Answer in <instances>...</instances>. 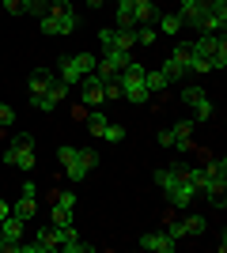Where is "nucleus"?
Listing matches in <instances>:
<instances>
[{
  "mask_svg": "<svg viewBox=\"0 0 227 253\" xmlns=\"http://www.w3.org/2000/svg\"><path fill=\"white\" fill-rule=\"evenodd\" d=\"M178 223H182L185 238H201V234L208 231V219H205V215H185V219H178Z\"/></svg>",
  "mask_w": 227,
  "mask_h": 253,
  "instance_id": "nucleus-16",
  "label": "nucleus"
},
{
  "mask_svg": "<svg viewBox=\"0 0 227 253\" xmlns=\"http://www.w3.org/2000/svg\"><path fill=\"white\" fill-rule=\"evenodd\" d=\"M178 178H182V174H178V170H174V167H163V170H155V185H159L163 193L171 189V185H174V181H178Z\"/></svg>",
  "mask_w": 227,
  "mask_h": 253,
  "instance_id": "nucleus-23",
  "label": "nucleus"
},
{
  "mask_svg": "<svg viewBox=\"0 0 227 253\" xmlns=\"http://www.w3.org/2000/svg\"><path fill=\"white\" fill-rule=\"evenodd\" d=\"M133 45H136V31H118V27H114V42H110V49H125V53H129Z\"/></svg>",
  "mask_w": 227,
  "mask_h": 253,
  "instance_id": "nucleus-21",
  "label": "nucleus"
},
{
  "mask_svg": "<svg viewBox=\"0 0 227 253\" xmlns=\"http://www.w3.org/2000/svg\"><path fill=\"white\" fill-rule=\"evenodd\" d=\"M45 11H49L45 0H23V15H34V19H38V15H45Z\"/></svg>",
  "mask_w": 227,
  "mask_h": 253,
  "instance_id": "nucleus-26",
  "label": "nucleus"
},
{
  "mask_svg": "<svg viewBox=\"0 0 227 253\" xmlns=\"http://www.w3.org/2000/svg\"><path fill=\"white\" fill-rule=\"evenodd\" d=\"M212 114H216V106H212V98H201V102H193V121H212Z\"/></svg>",
  "mask_w": 227,
  "mask_h": 253,
  "instance_id": "nucleus-24",
  "label": "nucleus"
},
{
  "mask_svg": "<svg viewBox=\"0 0 227 253\" xmlns=\"http://www.w3.org/2000/svg\"><path fill=\"white\" fill-rule=\"evenodd\" d=\"M159 148H171L174 151V132H171V128H159Z\"/></svg>",
  "mask_w": 227,
  "mask_h": 253,
  "instance_id": "nucleus-34",
  "label": "nucleus"
},
{
  "mask_svg": "<svg viewBox=\"0 0 227 253\" xmlns=\"http://www.w3.org/2000/svg\"><path fill=\"white\" fill-rule=\"evenodd\" d=\"M53 80L57 76L49 72V68H34V72L27 76V87H31V95H45V91L53 87Z\"/></svg>",
  "mask_w": 227,
  "mask_h": 253,
  "instance_id": "nucleus-11",
  "label": "nucleus"
},
{
  "mask_svg": "<svg viewBox=\"0 0 227 253\" xmlns=\"http://www.w3.org/2000/svg\"><path fill=\"white\" fill-rule=\"evenodd\" d=\"M201 11H205V0H178V19H182V27H189V31L201 27Z\"/></svg>",
  "mask_w": 227,
  "mask_h": 253,
  "instance_id": "nucleus-9",
  "label": "nucleus"
},
{
  "mask_svg": "<svg viewBox=\"0 0 227 253\" xmlns=\"http://www.w3.org/2000/svg\"><path fill=\"white\" fill-rule=\"evenodd\" d=\"M45 95H49V98H53L57 106H61V102H65V98H68V84H61V80H53V87H49Z\"/></svg>",
  "mask_w": 227,
  "mask_h": 253,
  "instance_id": "nucleus-30",
  "label": "nucleus"
},
{
  "mask_svg": "<svg viewBox=\"0 0 227 253\" xmlns=\"http://www.w3.org/2000/svg\"><path fill=\"white\" fill-rule=\"evenodd\" d=\"M102 4H106V0H87V8H95V11L102 8Z\"/></svg>",
  "mask_w": 227,
  "mask_h": 253,
  "instance_id": "nucleus-41",
  "label": "nucleus"
},
{
  "mask_svg": "<svg viewBox=\"0 0 227 253\" xmlns=\"http://www.w3.org/2000/svg\"><path fill=\"white\" fill-rule=\"evenodd\" d=\"M174 132V151H189V140H193V121H178L171 125Z\"/></svg>",
  "mask_w": 227,
  "mask_h": 253,
  "instance_id": "nucleus-14",
  "label": "nucleus"
},
{
  "mask_svg": "<svg viewBox=\"0 0 227 253\" xmlns=\"http://www.w3.org/2000/svg\"><path fill=\"white\" fill-rule=\"evenodd\" d=\"M11 144H19V148H34V136H31V132H19Z\"/></svg>",
  "mask_w": 227,
  "mask_h": 253,
  "instance_id": "nucleus-38",
  "label": "nucleus"
},
{
  "mask_svg": "<svg viewBox=\"0 0 227 253\" xmlns=\"http://www.w3.org/2000/svg\"><path fill=\"white\" fill-rule=\"evenodd\" d=\"M0 163H8V167H15V170H34L38 155H34V148H19V144H11V148L4 151Z\"/></svg>",
  "mask_w": 227,
  "mask_h": 253,
  "instance_id": "nucleus-7",
  "label": "nucleus"
},
{
  "mask_svg": "<svg viewBox=\"0 0 227 253\" xmlns=\"http://www.w3.org/2000/svg\"><path fill=\"white\" fill-rule=\"evenodd\" d=\"M0 4H4L11 15H23V0H0Z\"/></svg>",
  "mask_w": 227,
  "mask_h": 253,
  "instance_id": "nucleus-37",
  "label": "nucleus"
},
{
  "mask_svg": "<svg viewBox=\"0 0 227 253\" xmlns=\"http://www.w3.org/2000/svg\"><path fill=\"white\" fill-rule=\"evenodd\" d=\"M31 106H34V110H42V114H53V110H57V102L49 95H31Z\"/></svg>",
  "mask_w": 227,
  "mask_h": 253,
  "instance_id": "nucleus-28",
  "label": "nucleus"
},
{
  "mask_svg": "<svg viewBox=\"0 0 227 253\" xmlns=\"http://www.w3.org/2000/svg\"><path fill=\"white\" fill-rule=\"evenodd\" d=\"M167 234H171L174 242H185V231H182V223H178V219H174L171 227H167Z\"/></svg>",
  "mask_w": 227,
  "mask_h": 253,
  "instance_id": "nucleus-33",
  "label": "nucleus"
},
{
  "mask_svg": "<svg viewBox=\"0 0 227 253\" xmlns=\"http://www.w3.org/2000/svg\"><path fill=\"white\" fill-rule=\"evenodd\" d=\"M224 64H227V38L216 45V53H212V72H220Z\"/></svg>",
  "mask_w": 227,
  "mask_h": 253,
  "instance_id": "nucleus-31",
  "label": "nucleus"
},
{
  "mask_svg": "<svg viewBox=\"0 0 227 253\" xmlns=\"http://www.w3.org/2000/svg\"><path fill=\"white\" fill-rule=\"evenodd\" d=\"M49 15H53V23H57V34H72L76 27H80V11H76L68 0H57L53 8H49Z\"/></svg>",
  "mask_w": 227,
  "mask_h": 253,
  "instance_id": "nucleus-5",
  "label": "nucleus"
},
{
  "mask_svg": "<svg viewBox=\"0 0 227 253\" xmlns=\"http://www.w3.org/2000/svg\"><path fill=\"white\" fill-rule=\"evenodd\" d=\"M159 31H163V34H171V38L185 31L182 19H178V11H167V15H159Z\"/></svg>",
  "mask_w": 227,
  "mask_h": 253,
  "instance_id": "nucleus-20",
  "label": "nucleus"
},
{
  "mask_svg": "<svg viewBox=\"0 0 227 253\" xmlns=\"http://www.w3.org/2000/svg\"><path fill=\"white\" fill-rule=\"evenodd\" d=\"M98 42H102V49H110V42H114V27H110V31H98Z\"/></svg>",
  "mask_w": 227,
  "mask_h": 253,
  "instance_id": "nucleus-39",
  "label": "nucleus"
},
{
  "mask_svg": "<svg viewBox=\"0 0 227 253\" xmlns=\"http://www.w3.org/2000/svg\"><path fill=\"white\" fill-rule=\"evenodd\" d=\"M11 125H15V110L8 102H0V128H11Z\"/></svg>",
  "mask_w": 227,
  "mask_h": 253,
  "instance_id": "nucleus-32",
  "label": "nucleus"
},
{
  "mask_svg": "<svg viewBox=\"0 0 227 253\" xmlns=\"http://www.w3.org/2000/svg\"><path fill=\"white\" fill-rule=\"evenodd\" d=\"M57 159H61V167H65V174H68V181H84L91 170H87V163H84V151L80 148H61L57 151Z\"/></svg>",
  "mask_w": 227,
  "mask_h": 253,
  "instance_id": "nucleus-2",
  "label": "nucleus"
},
{
  "mask_svg": "<svg viewBox=\"0 0 227 253\" xmlns=\"http://www.w3.org/2000/svg\"><path fill=\"white\" fill-rule=\"evenodd\" d=\"M76 87H80V98H84V106H91V110H98V106L106 102V84H102V76H98V72H87Z\"/></svg>",
  "mask_w": 227,
  "mask_h": 253,
  "instance_id": "nucleus-1",
  "label": "nucleus"
},
{
  "mask_svg": "<svg viewBox=\"0 0 227 253\" xmlns=\"http://www.w3.org/2000/svg\"><path fill=\"white\" fill-rule=\"evenodd\" d=\"M76 64H80V72H95V64H98V57L95 53H76Z\"/></svg>",
  "mask_w": 227,
  "mask_h": 253,
  "instance_id": "nucleus-29",
  "label": "nucleus"
},
{
  "mask_svg": "<svg viewBox=\"0 0 227 253\" xmlns=\"http://www.w3.org/2000/svg\"><path fill=\"white\" fill-rule=\"evenodd\" d=\"M19 197H34V201H38V185H34V181H23V185H19Z\"/></svg>",
  "mask_w": 227,
  "mask_h": 253,
  "instance_id": "nucleus-35",
  "label": "nucleus"
},
{
  "mask_svg": "<svg viewBox=\"0 0 227 253\" xmlns=\"http://www.w3.org/2000/svg\"><path fill=\"white\" fill-rule=\"evenodd\" d=\"M144 87H148V95H155V91H163V87H171V84H167V76L159 68H144Z\"/></svg>",
  "mask_w": 227,
  "mask_h": 253,
  "instance_id": "nucleus-19",
  "label": "nucleus"
},
{
  "mask_svg": "<svg viewBox=\"0 0 227 253\" xmlns=\"http://www.w3.org/2000/svg\"><path fill=\"white\" fill-rule=\"evenodd\" d=\"M136 246H140V250H148V253H174V250H178V242H174L167 231H148V234H140V238H136Z\"/></svg>",
  "mask_w": 227,
  "mask_h": 253,
  "instance_id": "nucleus-6",
  "label": "nucleus"
},
{
  "mask_svg": "<svg viewBox=\"0 0 227 253\" xmlns=\"http://www.w3.org/2000/svg\"><path fill=\"white\" fill-rule=\"evenodd\" d=\"M133 19H136V27L155 23L159 19V4H155V0H133Z\"/></svg>",
  "mask_w": 227,
  "mask_h": 253,
  "instance_id": "nucleus-10",
  "label": "nucleus"
},
{
  "mask_svg": "<svg viewBox=\"0 0 227 253\" xmlns=\"http://www.w3.org/2000/svg\"><path fill=\"white\" fill-rule=\"evenodd\" d=\"M8 215H11V204H8V201H0V219H8Z\"/></svg>",
  "mask_w": 227,
  "mask_h": 253,
  "instance_id": "nucleus-40",
  "label": "nucleus"
},
{
  "mask_svg": "<svg viewBox=\"0 0 227 253\" xmlns=\"http://www.w3.org/2000/svg\"><path fill=\"white\" fill-rule=\"evenodd\" d=\"M11 215L23 219V223H31L34 215H38V201H34V197H19V201L11 204Z\"/></svg>",
  "mask_w": 227,
  "mask_h": 253,
  "instance_id": "nucleus-15",
  "label": "nucleus"
},
{
  "mask_svg": "<svg viewBox=\"0 0 227 253\" xmlns=\"http://www.w3.org/2000/svg\"><path fill=\"white\" fill-rule=\"evenodd\" d=\"M159 72L167 76V84H182L185 76H189V68H185V61H178V57H167Z\"/></svg>",
  "mask_w": 227,
  "mask_h": 253,
  "instance_id": "nucleus-13",
  "label": "nucleus"
},
{
  "mask_svg": "<svg viewBox=\"0 0 227 253\" xmlns=\"http://www.w3.org/2000/svg\"><path fill=\"white\" fill-rule=\"evenodd\" d=\"M159 38V31H155V23H144V27H136V42L140 45H151Z\"/></svg>",
  "mask_w": 227,
  "mask_h": 253,
  "instance_id": "nucleus-25",
  "label": "nucleus"
},
{
  "mask_svg": "<svg viewBox=\"0 0 227 253\" xmlns=\"http://www.w3.org/2000/svg\"><path fill=\"white\" fill-rule=\"evenodd\" d=\"M106 125H110V117L102 114V110H91V114H87V132H91V136H98V140H102Z\"/></svg>",
  "mask_w": 227,
  "mask_h": 253,
  "instance_id": "nucleus-18",
  "label": "nucleus"
},
{
  "mask_svg": "<svg viewBox=\"0 0 227 253\" xmlns=\"http://www.w3.org/2000/svg\"><path fill=\"white\" fill-rule=\"evenodd\" d=\"M72 208H76V193H53V201H49V223L53 227H65L72 223Z\"/></svg>",
  "mask_w": 227,
  "mask_h": 253,
  "instance_id": "nucleus-3",
  "label": "nucleus"
},
{
  "mask_svg": "<svg viewBox=\"0 0 227 253\" xmlns=\"http://www.w3.org/2000/svg\"><path fill=\"white\" fill-rule=\"evenodd\" d=\"M102 140H106V144H121V140H125V125H114V121H110L106 132H102Z\"/></svg>",
  "mask_w": 227,
  "mask_h": 253,
  "instance_id": "nucleus-27",
  "label": "nucleus"
},
{
  "mask_svg": "<svg viewBox=\"0 0 227 253\" xmlns=\"http://www.w3.org/2000/svg\"><path fill=\"white\" fill-rule=\"evenodd\" d=\"M57 238H61V250H65V253H95L91 242H80V234L72 231V223L57 227Z\"/></svg>",
  "mask_w": 227,
  "mask_h": 253,
  "instance_id": "nucleus-8",
  "label": "nucleus"
},
{
  "mask_svg": "<svg viewBox=\"0 0 227 253\" xmlns=\"http://www.w3.org/2000/svg\"><path fill=\"white\" fill-rule=\"evenodd\" d=\"M118 31H136V19H133V0H118Z\"/></svg>",
  "mask_w": 227,
  "mask_h": 253,
  "instance_id": "nucleus-17",
  "label": "nucleus"
},
{
  "mask_svg": "<svg viewBox=\"0 0 227 253\" xmlns=\"http://www.w3.org/2000/svg\"><path fill=\"white\" fill-rule=\"evenodd\" d=\"M167 201H171V208H178V211H189V204L197 201V189H193V181H185V178H178L171 185V189L163 193Z\"/></svg>",
  "mask_w": 227,
  "mask_h": 253,
  "instance_id": "nucleus-4",
  "label": "nucleus"
},
{
  "mask_svg": "<svg viewBox=\"0 0 227 253\" xmlns=\"http://www.w3.org/2000/svg\"><path fill=\"white\" fill-rule=\"evenodd\" d=\"M106 98H121V84L118 80H106Z\"/></svg>",
  "mask_w": 227,
  "mask_h": 253,
  "instance_id": "nucleus-36",
  "label": "nucleus"
},
{
  "mask_svg": "<svg viewBox=\"0 0 227 253\" xmlns=\"http://www.w3.org/2000/svg\"><path fill=\"white\" fill-rule=\"evenodd\" d=\"M205 95H208V91H205V87H201V84H185L182 91H178V98H182L185 106H193V102H201V98H205Z\"/></svg>",
  "mask_w": 227,
  "mask_h": 253,
  "instance_id": "nucleus-22",
  "label": "nucleus"
},
{
  "mask_svg": "<svg viewBox=\"0 0 227 253\" xmlns=\"http://www.w3.org/2000/svg\"><path fill=\"white\" fill-rule=\"evenodd\" d=\"M57 80L68 87H76L80 80H84V72H80V64H76V57H61V64H57Z\"/></svg>",
  "mask_w": 227,
  "mask_h": 253,
  "instance_id": "nucleus-12",
  "label": "nucleus"
}]
</instances>
